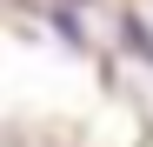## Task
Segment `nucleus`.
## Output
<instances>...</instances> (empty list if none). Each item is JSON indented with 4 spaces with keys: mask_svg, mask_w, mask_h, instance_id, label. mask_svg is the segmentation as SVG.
Here are the masks:
<instances>
[{
    "mask_svg": "<svg viewBox=\"0 0 153 147\" xmlns=\"http://www.w3.org/2000/svg\"><path fill=\"white\" fill-rule=\"evenodd\" d=\"M120 34H126V47H133V54H146V60H153V27H140V20L126 14V20H120Z\"/></svg>",
    "mask_w": 153,
    "mask_h": 147,
    "instance_id": "1",
    "label": "nucleus"
}]
</instances>
